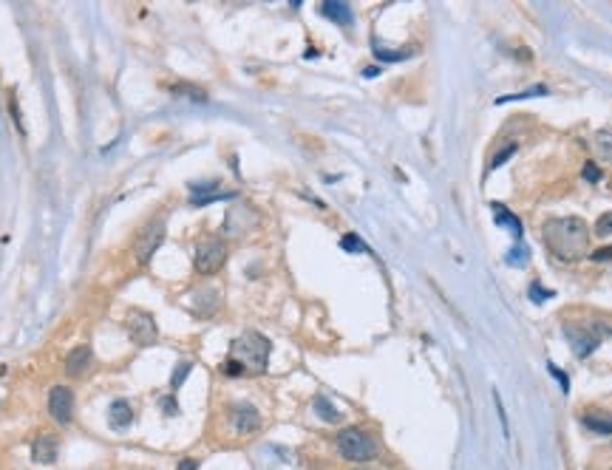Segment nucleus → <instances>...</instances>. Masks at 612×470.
Segmentation results:
<instances>
[{
	"mask_svg": "<svg viewBox=\"0 0 612 470\" xmlns=\"http://www.w3.org/2000/svg\"><path fill=\"white\" fill-rule=\"evenodd\" d=\"M269 351H272V343L258 334V332H244L241 337H235L230 343V357L224 360L221 371L227 377H241V374H261L267 371V363H269Z\"/></svg>",
	"mask_w": 612,
	"mask_h": 470,
	"instance_id": "nucleus-1",
	"label": "nucleus"
},
{
	"mask_svg": "<svg viewBox=\"0 0 612 470\" xmlns=\"http://www.w3.org/2000/svg\"><path fill=\"white\" fill-rule=\"evenodd\" d=\"M544 244L562 261H579L590 252V230L581 219H550L544 224Z\"/></svg>",
	"mask_w": 612,
	"mask_h": 470,
	"instance_id": "nucleus-2",
	"label": "nucleus"
},
{
	"mask_svg": "<svg viewBox=\"0 0 612 470\" xmlns=\"http://www.w3.org/2000/svg\"><path fill=\"white\" fill-rule=\"evenodd\" d=\"M335 448L346 462H372L377 457V439L363 428H343L335 439Z\"/></svg>",
	"mask_w": 612,
	"mask_h": 470,
	"instance_id": "nucleus-3",
	"label": "nucleus"
},
{
	"mask_svg": "<svg viewBox=\"0 0 612 470\" xmlns=\"http://www.w3.org/2000/svg\"><path fill=\"white\" fill-rule=\"evenodd\" d=\"M193 263H196V272L199 275H215L224 263H227V244L215 235L210 238H202L196 244V255H193Z\"/></svg>",
	"mask_w": 612,
	"mask_h": 470,
	"instance_id": "nucleus-4",
	"label": "nucleus"
},
{
	"mask_svg": "<svg viewBox=\"0 0 612 470\" xmlns=\"http://www.w3.org/2000/svg\"><path fill=\"white\" fill-rule=\"evenodd\" d=\"M162 241H165V219H156V222L145 224L136 235V241H134V258L139 263H148L154 258V252L162 246Z\"/></svg>",
	"mask_w": 612,
	"mask_h": 470,
	"instance_id": "nucleus-5",
	"label": "nucleus"
},
{
	"mask_svg": "<svg viewBox=\"0 0 612 470\" xmlns=\"http://www.w3.org/2000/svg\"><path fill=\"white\" fill-rule=\"evenodd\" d=\"M125 323H128V334H131V340H134L136 346H154V343H156L159 326H156L154 315H148V312H142V309H131Z\"/></svg>",
	"mask_w": 612,
	"mask_h": 470,
	"instance_id": "nucleus-6",
	"label": "nucleus"
},
{
	"mask_svg": "<svg viewBox=\"0 0 612 470\" xmlns=\"http://www.w3.org/2000/svg\"><path fill=\"white\" fill-rule=\"evenodd\" d=\"M48 414L57 425H68L74 417V394L65 386H54L48 391Z\"/></svg>",
	"mask_w": 612,
	"mask_h": 470,
	"instance_id": "nucleus-7",
	"label": "nucleus"
},
{
	"mask_svg": "<svg viewBox=\"0 0 612 470\" xmlns=\"http://www.w3.org/2000/svg\"><path fill=\"white\" fill-rule=\"evenodd\" d=\"M230 425H232V431H235L238 437L255 434V431L261 428V414H258L249 403H238V405H232V411H230Z\"/></svg>",
	"mask_w": 612,
	"mask_h": 470,
	"instance_id": "nucleus-8",
	"label": "nucleus"
},
{
	"mask_svg": "<svg viewBox=\"0 0 612 470\" xmlns=\"http://www.w3.org/2000/svg\"><path fill=\"white\" fill-rule=\"evenodd\" d=\"M235 193H224V190H218V182H196V185H190V204L193 207H207V204H213V202H224V199H232Z\"/></svg>",
	"mask_w": 612,
	"mask_h": 470,
	"instance_id": "nucleus-9",
	"label": "nucleus"
},
{
	"mask_svg": "<svg viewBox=\"0 0 612 470\" xmlns=\"http://www.w3.org/2000/svg\"><path fill=\"white\" fill-rule=\"evenodd\" d=\"M91 363H94L91 349H88V346H77V349H71V351L65 354V374H68V377H82V374L91 368Z\"/></svg>",
	"mask_w": 612,
	"mask_h": 470,
	"instance_id": "nucleus-10",
	"label": "nucleus"
},
{
	"mask_svg": "<svg viewBox=\"0 0 612 470\" xmlns=\"http://www.w3.org/2000/svg\"><path fill=\"white\" fill-rule=\"evenodd\" d=\"M131 422H134V408H131V403H128V400H114V403L108 405V425H111L114 431H125V428H131Z\"/></svg>",
	"mask_w": 612,
	"mask_h": 470,
	"instance_id": "nucleus-11",
	"label": "nucleus"
},
{
	"mask_svg": "<svg viewBox=\"0 0 612 470\" xmlns=\"http://www.w3.org/2000/svg\"><path fill=\"white\" fill-rule=\"evenodd\" d=\"M252 224H255V216H252L249 207H232V210L227 213L224 230L230 235H241V233H247V230H252Z\"/></svg>",
	"mask_w": 612,
	"mask_h": 470,
	"instance_id": "nucleus-12",
	"label": "nucleus"
},
{
	"mask_svg": "<svg viewBox=\"0 0 612 470\" xmlns=\"http://www.w3.org/2000/svg\"><path fill=\"white\" fill-rule=\"evenodd\" d=\"M31 459L40 462V465H51L57 459V439L51 434H40L31 442Z\"/></svg>",
	"mask_w": 612,
	"mask_h": 470,
	"instance_id": "nucleus-13",
	"label": "nucleus"
},
{
	"mask_svg": "<svg viewBox=\"0 0 612 470\" xmlns=\"http://www.w3.org/2000/svg\"><path fill=\"white\" fill-rule=\"evenodd\" d=\"M321 14L329 17V20H335V23H340V26H352V20H355L349 3H340V0H326L321 6Z\"/></svg>",
	"mask_w": 612,
	"mask_h": 470,
	"instance_id": "nucleus-14",
	"label": "nucleus"
},
{
	"mask_svg": "<svg viewBox=\"0 0 612 470\" xmlns=\"http://www.w3.org/2000/svg\"><path fill=\"white\" fill-rule=\"evenodd\" d=\"M315 414L323 422H340V411L326 400V397H315Z\"/></svg>",
	"mask_w": 612,
	"mask_h": 470,
	"instance_id": "nucleus-15",
	"label": "nucleus"
},
{
	"mask_svg": "<svg viewBox=\"0 0 612 470\" xmlns=\"http://www.w3.org/2000/svg\"><path fill=\"white\" fill-rule=\"evenodd\" d=\"M584 425H587L590 431H596V434H601V437H610V434H612V420H610V417H598V414H587V417H584Z\"/></svg>",
	"mask_w": 612,
	"mask_h": 470,
	"instance_id": "nucleus-16",
	"label": "nucleus"
},
{
	"mask_svg": "<svg viewBox=\"0 0 612 470\" xmlns=\"http://www.w3.org/2000/svg\"><path fill=\"white\" fill-rule=\"evenodd\" d=\"M190 371H193V363H190V360L176 363V368H173V374H171V388H173V391H179V388L185 386V380L190 377Z\"/></svg>",
	"mask_w": 612,
	"mask_h": 470,
	"instance_id": "nucleus-17",
	"label": "nucleus"
},
{
	"mask_svg": "<svg viewBox=\"0 0 612 470\" xmlns=\"http://www.w3.org/2000/svg\"><path fill=\"white\" fill-rule=\"evenodd\" d=\"M493 213H496V219H499V222H505V224L510 227V233L522 235V224H519V219H516V216H510V213H508L502 204H493Z\"/></svg>",
	"mask_w": 612,
	"mask_h": 470,
	"instance_id": "nucleus-18",
	"label": "nucleus"
},
{
	"mask_svg": "<svg viewBox=\"0 0 612 470\" xmlns=\"http://www.w3.org/2000/svg\"><path fill=\"white\" fill-rule=\"evenodd\" d=\"M340 246L346 249V252H352V255H360V252H369V246L358 238L355 233H346L343 238H340Z\"/></svg>",
	"mask_w": 612,
	"mask_h": 470,
	"instance_id": "nucleus-19",
	"label": "nucleus"
},
{
	"mask_svg": "<svg viewBox=\"0 0 612 470\" xmlns=\"http://www.w3.org/2000/svg\"><path fill=\"white\" fill-rule=\"evenodd\" d=\"M596 148H598L601 159H612V133H610V131H601V133H596Z\"/></svg>",
	"mask_w": 612,
	"mask_h": 470,
	"instance_id": "nucleus-20",
	"label": "nucleus"
},
{
	"mask_svg": "<svg viewBox=\"0 0 612 470\" xmlns=\"http://www.w3.org/2000/svg\"><path fill=\"white\" fill-rule=\"evenodd\" d=\"M375 54H377V60H386V62H400V60L411 57V48H408V51H389V48H383V45H375Z\"/></svg>",
	"mask_w": 612,
	"mask_h": 470,
	"instance_id": "nucleus-21",
	"label": "nucleus"
},
{
	"mask_svg": "<svg viewBox=\"0 0 612 470\" xmlns=\"http://www.w3.org/2000/svg\"><path fill=\"white\" fill-rule=\"evenodd\" d=\"M542 94H547V88H544V85H536V88H530V91H522V94H513V97H502V99H496V102L502 105V102H510V99H522V97H542Z\"/></svg>",
	"mask_w": 612,
	"mask_h": 470,
	"instance_id": "nucleus-22",
	"label": "nucleus"
},
{
	"mask_svg": "<svg viewBox=\"0 0 612 470\" xmlns=\"http://www.w3.org/2000/svg\"><path fill=\"white\" fill-rule=\"evenodd\" d=\"M596 233L601 238H610L612 235V213H604L598 222H596Z\"/></svg>",
	"mask_w": 612,
	"mask_h": 470,
	"instance_id": "nucleus-23",
	"label": "nucleus"
},
{
	"mask_svg": "<svg viewBox=\"0 0 612 470\" xmlns=\"http://www.w3.org/2000/svg\"><path fill=\"white\" fill-rule=\"evenodd\" d=\"M513 153H516V145H508L505 151H499V153L493 156V162H490V170H496L499 165H505V159H510Z\"/></svg>",
	"mask_w": 612,
	"mask_h": 470,
	"instance_id": "nucleus-24",
	"label": "nucleus"
},
{
	"mask_svg": "<svg viewBox=\"0 0 612 470\" xmlns=\"http://www.w3.org/2000/svg\"><path fill=\"white\" fill-rule=\"evenodd\" d=\"M162 408H165V414H168V417H176V414H179V403H176V397H162Z\"/></svg>",
	"mask_w": 612,
	"mask_h": 470,
	"instance_id": "nucleus-25",
	"label": "nucleus"
},
{
	"mask_svg": "<svg viewBox=\"0 0 612 470\" xmlns=\"http://www.w3.org/2000/svg\"><path fill=\"white\" fill-rule=\"evenodd\" d=\"M584 179H587V182H598V179H601V170L590 162V165H584Z\"/></svg>",
	"mask_w": 612,
	"mask_h": 470,
	"instance_id": "nucleus-26",
	"label": "nucleus"
},
{
	"mask_svg": "<svg viewBox=\"0 0 612 470\" xmlns=\"http://www.w3.org/2000/svg\"><path fill=\"white\" fill-rule=\"evenodd\" d=\"M593 261H612V246H604V249L593 252Z\"/></svg>",
	"mask_w": 612,
	"mask_h": 470,
	"instance_id": "nucleus-27",
	"label": "nucleus"
},
{
	"mask_svg": "<svg viewBox=\"0 0 612 470\" xmlns=\"http://www.w3.org/2000/svg\"><path fill=\"white\" fill-rule=\"evenodd\" d=\"M176 470H199V462H196V459H182Z\"/></svg>",
	"mask_w": 612,
	"mask_h": 470,
	"instance_id": "nucleus-28",
	"label": "nucleus"
},
{
	"mask_svg": "<svg viewBox=\"0 0 612 470\" xmlns=\"http://www.w3.org/2000/svg\"><path fill=\"white\" fill-rule=\"evenodd\" d=\"M360 470H377V468H360Z\"/></svg>",
	"mask_w": 612,
	"mask_h": 470,
	"instance_id": "nucleus-29",
	"label": "nucleus"
}]
</instances>
